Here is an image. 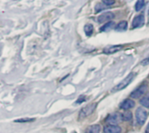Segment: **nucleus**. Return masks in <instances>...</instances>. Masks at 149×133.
<instances>
[{
  "instance_id": "obj_15",
  "label": "nucleus",
  "mask_w": 149,
  "mask_h": 133,
  "mask_svg": "<svg viewBox=\"0 0 149 133\" xmlns=\"http://www.w3.org/2000/svg\"><path fill=\"white\" fill-rule=\"evenodd\" d=\"M145 6V1L144 0H138L135 3V10L136 11H141Z\"/></svg>"
},
{
  "instance_id": "obj_4",
  "label": "nucleus",
  "mask_w": 149,
  "mask_h": 133,
  "mask_svg": "<svg viewBox=\"0 0 149 133\" xmlns=\"http://www.w3.org/2000/svg\"><path fill=\"white\" fill-rule=\"evenodd\" d=\"M122 121V115L120 114V113H113V114H111L109 115L107 119H106V122L108 123L109 125H116L117 124L120 123Z\"/></svg>"
},
{
  "instance_id": "obj_13",
  "label": "nucleus",
  "mask_w": 149,
  "mask_h": 133,
  "mask_svg": "<svg viewBox=\"0 0 149 133\" xmlns=\"http://www.w3.org/2000/svg\"><path fill=\"white\" fill-rule=\"evenodd\" d=\"M114 26V23L113 21H110L108 23H107L105 25H103L101 28H100V31H108L110 30L112 28H113Z\"/></svg>"
},
{
  "instance_id": "obj_5",
  "label": "nucleus",
  "mask_w": 149,
  "mask_h": 133,
  "mask_svg": "<svg viewBox=\"0 0 149 133\" xmlns=\"http://www.w3.org/2000/svg\"><path fill=\"white\" fill-rule=\"evenodd\" d=\"M147 91H148V85H145V84H143V85H141L139 88H137L135 91H134L132 93H131V98H140L141 97H142L146 92H147Z\"/></svg>"
},
{
  "instance_id": "obj_18",
  "label": "nucleus",
  "mask_w": 149,
  "mask_h": 133,
  "mask_svg": "<svg viewBox=\"0 0 149 133\" xmlns=\"http://www.w3.org/2000/svg\"><path fill=\"white\" fill-rule=\"evenodd\" d=\"M35 119L34 118H20V119H17L15 120L16 123H31L33 122Z\"/></svg>"
},
{
  "instance_id": "obj_20",
  "label": "nucleus",
  "mask_w": 149,
  "mask_h": 133,
  "mask_svg": "<svg viewBox=\"0 0 149 133\" xmlns=\"http://www.w3.org/2000/svg\"><path fill=\"white\" fill-rule=\"evenodd\" d=\"M141 64H142V65H148V64H149V57L148 58H145V59L141 62Z\"/></svg>"
},
{
  "instance_id": "obj_3",
  "label": "nucleus",
  "mask_w": 149,
  "mask_h": 133,
  "mask_svg": "<svg viewBox=\"0 0 149 133\" xmlns=\"http://www.w3.org/2000/svg\"><path fill=\"white\" fill-rule=\"evenodd\" d=\"M96 108V104H91V105H86L85 108H83L80 112H79V118L82 119V118H85L86 117H88L89 115H91L94 110Z\"/></svg>"
},
{
  "instance_id": "obj_7",
  "label": "nucleus",
  "mask_w": 149,
  "mask_h": 133,
  "mask_svg": "<svg viewBox=\"0 0 149 133\" xmlns=\"http://www.w3.org/2000/svg\"><path fill=\"white\" fill-rule=\"evenodd\" d=\"M144 22H145L144 15L143 14L137 15L136 17H134V20L132 22V28L135 29V28L141 27L144 24Z\"/></svg>"
},
{
  "instance_id": "obj_9",
  "label": "nucleus",
  "mask_w": 149,
  "mask_h": 133,
  "mask_svg": "<svg viewBox=\"0 0 149 133\" xmlns=\"http://www.w3.org/2000/svg\"><path fill=\"white\" fill-rule=\"evenodd\" d=\"M105 133H121V128L118 125H108L104 128Z\"/></svg>"
},
{
  "instance_id": "obj_12",
  "label": "nucleus",
  "mask_w": 149,
  "mask_h": 133,
  "mask_svg": "<svg viewBox=\"0 0 149 133\" xmlns=\"http://www.w3.org/2000/svg\"><path fill=\"white\" fill-rule=\"evenodd\" d=\"M127 29V21H121L115 26V30L117 31H124Z\"/></svg>"
},
{
  "instance_id": "obj_1",
  "label": "nucleus",
  "mask_w": 149,
  "mask_h": 133,
  "mask_svg": "<svg viewBox=\"0 0 149 133\" xmlns=\"http://www.w3.org/2000/svg\"><path fill=\"white\" fill-rule=\"evenodd\" d=\"M135 74L134 73H130L125 79H123L120 84H118L113 89V91H120V90H123L124 88H126L127 86H128V85L133 81L134 78Z\"/></svg>"
},
{
  "instance_id": "obj_2",
  "label": "nucleus",
  "mask_w": 149,
  "mask_h": 133,
  "mask_svg": "<svg viewBox=\"0 0 149 133\" xmlns=\"http://www.w3.org/2000/svg\"><path fill=\"white\" fill-rule=\"evenodd\" d=\"M135 116H136L137 123H138L140 125H143L145 124L147 118H148V112H147V111H145L143 108L139 107V108L136 110Z\"/></svg>"
},
{
  "instance_id": "obj_22",
  "label": "nucleus",
  "mask_w": 149,
  "mask_h": 133,
  "mask_svg": "<svg viewBox=\"0 0 149 133\" xmlns=\"http://www.w3.org/2000/svg\"><path fill=\"white\" fill-rule=\"evenodd\" d=\"M148 15H149V11H148Z\"/></svg>"
},
{
  "instance_id": "obj_6",
  "label": "nucleus",
  "mask_w": 149,
  "mask_h": 133,
  "mask_svg": "<svg viewBox=\"0 0 149 133\" xmlns=\"http://www.w3.org/2000/svg\"><path fill=\"white\" fill-rule=\"evenodd\" d=\"M113 18H114V14L111 11H107V12H104L101 15H100L98 17L97 20L99 23L102 24V23H106V22L108 23V21L110 22V20H112Z\"/></svg>"
},
{
  "instance_id": "obj_11",
  "label": "nucleus",
  "mask_w": 149,
  "mask_h": 133,
  "mask_svg": "<svg viewBox=\"0 0 149 133\" xmlns=\"http://www.w3.org/2000/svg\"><path fill=\"white\" fill-rule=\"evenodd\" d=\"M86 133H100V125H93L86 128Z\"/></svg>"
},
{
  "instance_id": "obj_17",
  "label": "nucleus",
  "mask_w": 149,
  "mask_h": 133,
  "mask_svg": "<svg viewBox=\"0 0 149 133\" xmlns=\"http://www.w3.org/2000/svg\"><path fill=\"white\" fill-rule=\"evenodd\" d=\"M141 105L146 108H149V97L148 96H146L144 98H142L140 101Z\"/></svg>"
},
{
  "instance_id": "obj_19",
  "label": "nucleus",
  "mask_w": 149,
  "mask_h": 133,
  "mask_svg": "<svg viewBox=\"0 0 149 133\" xmlns=\"http://www.w3.org/2000/svg\"><path fill=\"white\" fill-rule=\"evenodd\" d=\"M102 2L107 6H111L115 3V0H102Z\"/></svg>"
},
{
  "instance_id": "obj_10",
  "label": "nucleus",
  "mask_w": 149,
  "mask_h": 133,
  "mask_svg": "<svg viewBox=\"0 0 149 133\" xmlns=\"http://www.w3.org/2000/svg\"><path fill=\"white\" fill-rule=\"evenodd\" d=\"M122 49V45H112L104 49V53L106 54H113Z\"/></svg>"
},
{
  "instance_id": "obj_16",
  "label": "nucleus",
  "mask_w": 149,
  "mask_h": 133,
  "mask_svg": "<svg viewBox=\"0 0 149 133\" xmlns=\"http://www.w3.org/2000/svg\"><path fill=\"white\" fill-rule=\"evenodd\" d=\"M121 115H122V120H124V121H129L133 118V114L130 112H127V111H126Z\"/></svg>"
},
{
  "instance_id": "obj_14",
  "label": "nucleus",
  "mask_w": 149,
  "mask_h": 133,
  "mask_svg": "<svg viewBox=\"0 0 149 133\" xmlns=\"http://www.w3.org/2000/svg\"><path fill=\"white\" fill-rule=\"evenodd\" d=\"M84 30L86 36H91L93 32V24H86L84 27Z\"/></svg>"
},
{
  "instance_id": "obj_8",
  "label": "nucleus",
  "mask_w": 149,
  "mask_h": 133,
  "mask_svg": "<svg viewBox=\"0 0 149 133\" xmlns=\"http://www.w3.org/2000/svg\"><path fill=\"white\" fill-rule=\"evenodd\" d=\"M135 106V103L134 100L132 99H126L124 100L121 104H120V109L122 110H125V111H127L129 109H132Z\"/></svg>"
},
{
  "instance_id": "obj_21",
  "label": "nucleus",
  "mask_w": 149,
  "mask_h": 133,
  "mask_svg": "<svg viewBox=\"0 0 149 133\" xmlns=\"http://www.w3.org/2000/svg\"><path fill=\"white\" fill-rule=\"evenodd\" d=\"M146 133H149V124L148 125V127H147V130H146Z\"/></svg>"
}]
</instances>
